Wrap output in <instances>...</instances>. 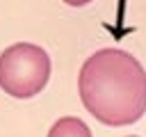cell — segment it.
Wrapping results in <instances>:
<instances>
[{"instance_id": "obj_1", "label": "cell", "mask_w": 146, "mask_h": 137, "mask_svg": "<svg viewBox=\"0 0 146 137\" xmlns=\"http://www.w3.org/2000/svg\"><path fill=\"white\" fill-rule=\"evenodd\" d=\"M84 110L103 126H130L146 114V71L125 50L103 48L80 68Z\"/></svg>"}, {"instance_id": "obj_4", "label": "cell", "mask_w": 146, "mask_h": 137, "mask_svg": "<svg viewBox=\"0 0 146 137\" xmlns=\"http://www.w3.org/2000/svg\"><path fill=\"white\" fill-rule=\"evenodd\" d=\"M62 2H66V5H71V7H84V5H89L91 0H62Z\"/></svg>"}, {"instance_id": "obj_2", "label": "cell", "mask_w": 146, "mask_h": 137, "mask_svg": "<svg viewBox=\"0 0 146 137\" xmlns=\"http://www.w3.org/2000/svg\"><path fill=\"white\" fill-rule=\"evenodd\" d=\"M50 78V57L43 48L21 41L0 55V89L14 98L36 96Z\"/></svg>"}, {"instance_id": "obj_3", "label": "cell", "mask_w": 146, "mask_h": 137, "mask_svg": "<svg viewBox=\"0 0 146 137\" xmlns=\"http://www.w3.org/2000/svg\"><path fill=\"white\" fill-rule=\"evenodd\" d=\"M48 137H91V130L78 116H62L52 123Z\"/></svg>"}]
</instances>
